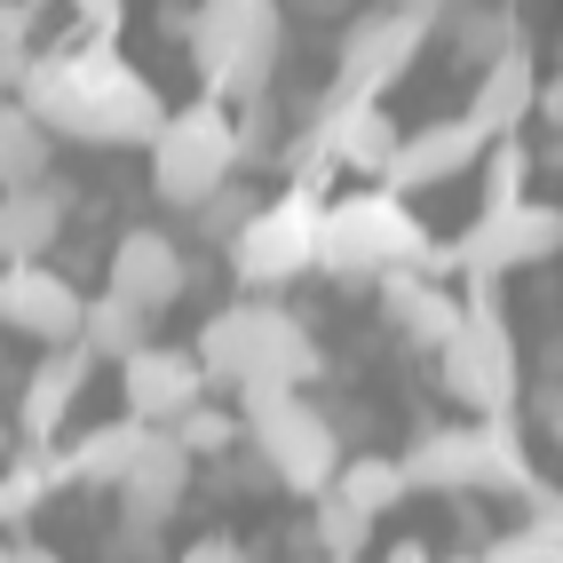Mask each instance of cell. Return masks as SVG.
<instances>
[{"mask_svg":"<svg viewBox=\"0 0 563 563\" xmlns=\"http://www.w3.org/2000/svg\"><path fill=\"white\" fill-rule=\"evenodd\" d=\"M16 103H24L48 135L103 143V152H135V143H152V128L167 120L159 88L143 80V71L111 48V41H80V48L24 56Z\"/></svg>","mask_w":563,"mask_h":563,"instance_id":"1","label":"cell"},{"mask_svg":"<svg viewBox=\"0 0 563 563\" xmlns=\"http://www.w3.org/2000/svg\"><path fill=\"white\" fill-rule=\"evenodd\" d=\"M199 373L207 382H231L239 389H302L325 373V350H318V333L278 310V302H231V310H214L199 325V342H191Z\"/></svg>","mask_w":563,"mask_h":563,"instance_id":"2","label":"cell"},{"mask_svg":"<svg viewBox=\"0 0 563 563\" xmlns=\"http://www.w3.org/2000/svg\"><path fill=\"white\" fill-rule=\"evenodd\" d=\"M437 239L397 191H342L318 207V271L333 278H389V271H429Z\"/></svg>","mask_w":563,"mask_h":563,"instance_id":"3","label":"cell"},{"mask_svg":"<svg viewBox=\"0 0 563 563\" xmlns=\"http://www.w3.org/2000/svg\"><path fill=\"white\" fill-rule=\"evenodd\" d=\"M405 493H532V453L516 437V412H476L468 429H429L397 461Z\"/></svg>","mask_w":563,"mask_h":563,"instance_id":"4","label":"cell"},{"mask_svg":"<svg viewBox=\"0 0 563 563\" xmlns=\"http://www.w3.org/2000/svg\"><path fill=\"white\" fill-rule=\"evenodd\" d=\"M183 41H191V64L214 103L271 96L278 48H286V0H199Z\"/></svg>","mask_w":563,"mask_h":563,"instance_id":"5","label":"cell"},{"mask_svg":"<svg viewBox=\"0 0 563 563\" xmlns=\"http://www.w3.org/2000/svg\"><path fill=\"white\" fill-rule=\"evenodd\" d=\"M239 429L254 444L262 476L302 493V500H318L333 484V468H342V429L302 389H239Z\"/></svg>","mask_w":563,"mask_h":563,"instance_id":"6","label":"cell"},{"mask_svg":"<svg viewBox=\"0 0 563 563\" xmlns=\"http://www.w3.org/2000/svg\"><path fill=\"white\" fill-rule=\"evenodd\" d=\"M152 191L167 199V207H199L207 191H222V183L239 175V135H231V103H214V96H199V103H183V111H167V120L152 128Z\"/></svg>","mask_w":563,"mask_h":563,"instance_id":"7","label":"cell"},{"mask_svg":"<svg viewBox=\"0 0 563 563\" xmlns=\"http://www.w3.org/2000/svg\"><path fill=\"white\" fill-rule=\"evenodd\" d=\"M318 207H325V183H286L278 199L246 207V222L231 231V278L294 286L302 271H318Z\"/></svg>","mask_w":563,"mask_h":563,"instance_id":"8","label":"cell"},{"mask_svg":"<svg viewBox=\"0 0 563 563\" xmlns=\"http://www.w3.org/2000/svg\"><path fill=\"white\" fill-rule=\"evenodd\" d=\"M429 48V16L412 9H357L333 41V88L325 103H357V96H382L389 80H405V64Z\"/></svg>","mask_w":563,"mask_h":563,"instance_id":"9","label":"cell"},{"mask_svg":"<svg viewBox=\"0 0 563 563\" xmlns=\"http://www.w3.org/2000/svg\"><path fill=\"white\" fill-rule=\"evenodd\" d=\"M191 468H199V461L183 453L167 429H143L128 476L111 484V500H120V548H128V555H152V548H159L167 516L183 508V493H191Z\"/></svg>","mask_w":563,"mask_h":563,"instance_id":"10","label":"cell"},{"mask_svg":"<svg viewBox=\"0 0 563 563\" xmlns=\"http://www.w3.org/2000/svg\"><path fill=\"white\" fill-rule=\"evenodd\" d=\"M444 365V389H453L468 412H516V389H523V357H516V333L508 318H484L468 310L453 325V342L437 350Z\"/></svg>","mask_w":563,"mask_h":563,"instance_id":"11","label":"cell"},{"mask_svg":"<svg viewBox=\"0 0 563 563\" xmlns=\"http://www.w3.org/2000/svg\"><path fill=\"white\" fill-rule=\"evenodd\" d=\"M555 246H563V214L548 199H516V207L476 214L468 239L444 262H461V271H476V278H508V271H532V262H555Z\"/></svg>","mask_w":563,"mask_h":563,"instance_id":"12","label":"cell"},{"mask_svg":"<svg viewBox=\"0 0 563 563\" xmlns=\"http://www.w3.org/2000/svg\"><path fill=\"white\" fill-rule=\"evenodd\" d=\"M80 310L88 294L71 286L64 271H48V262H0V325L24 333V342H80Z\"/></svg>","mask_w":563,"mask_h":563,"instance_id":"13","label":"cell"},{"mask_svg":"<svg viewBox=\"0 0 563 563\" xmlns=\"http://www.w3.org/2000/svg\"><path fill=\"white\" fill-rule=\"evenodd\" d=\"M484 167V128L468 120H429V128H405L397 135V152L382 167V191H437V183H461Z\"/></svg>","mask_w":563,"mask_h":563,"instance_id":"14","label":"cell"},{"mask_svg":"<svg viewBox=\"0 0 563 563\" xmlns=\"http://www.w3.org/2000/svg\"><path fill=\"white\" fill-rule=\"evenodd\" d=\"M103 294L135 302L143 318L175 310L183 294H191V254H183L167 231H152V222H135V231H120V246H111V286Z\"/></svg>","mask_w":563,"mask_h":563,"instance_id":"15","label":"cell"},{"mask_svg":"<svg viewBox=\"0 0 563 563\" xmlns=\"http://www.w3.org/2000/svg\"><path fill=\"white\" fill-rule=\"evenodd\" d=\"M120 397H128V421L167 429L183 405H199V397H207V373H199L191 350H175V342H143L135 357H120Z\"/></svg>","mask_w":563,"mask_h":563,"instance_id":"16","label":"cell"},{"mask_svg":"<svg viewBox=\"0 0 563 563\" xmlns=\"http://www.w3.org/2000/svg\"><path fill=\"white\" fill-rule=\"evenodd\" d=\"M88 382H96V357H88L80 342L41 350V365L24 373V397H16V437H24V444H56V437H64V421L80 412Z\"/></svg>","mask_w":563,"mask_h":563,"instance_id":"17","label":"cell"},{"mask_svg":"<svg viewBox=\"0 0 563 563\" xmlns=\"http://www.w3.org/2000/svg\"><path fill=\"white\" fill-rule=\"evenodd\" d=\"M532 96H540V56L532 48H500L476 64V96H468V128H484V143L516 135L523 120H532Z\"/></svg>","mask_w":563,"mask_h":563,"instance_id":"18","label":"cell"},{"mask_svg":"<svg viewBox=\"0 0 563 563\" xmlns=\"http://www.w3.org/2000/svg\"><path fill=\"white\" fill-rule=\"evenodd\" d=\"M64 222H71V183H56V175L0 191V262H41V254H56Z\"/></svg>","mask_w":563,"mask_h":563,"instance_id":"19","label":"cell"},{"mask_svg":"<svg viewBox=\"0 0 563 563\" xmlns=\"http://www.w3.org/2000/svg\"><path fill=\"white\" fill-rule=\"evenodd\" d=\"M135 444H143V421H103V429H80L71 444H56V476H64V493H111V484L128 476L135 461Z\"/></svg>","mask_w":563,"mask_h":563,"instance_id":"20","label":"cell"},{"mask_svg":"<svg viewBox=\"0 0 563 563\" xmlns=\"http://www.w3.org/2000/svg\"><path fill=\"white\" fill-rule=\"evenodd\" d=\"M382 302H389L397 333H405V342H421V350H444V342H453V325L468 318L461 294L437 286V278H421V271H389L382 278Z\"/></svg>","mask_w":563,"mask_h":563,"instance_id":"21","label":"cell"},{"mask_svg":"<svg viewBox=\"0 0 563 563\" xmlns=\"http://www.w3.org/2000/svg\"><path fill=\"white\" fill-rule=\"evenodd\" d=\"M143 342H152V318H143L135 302H120V294H96V302L80 310V350H88L96 365H120V357H135Z\"/></svg>","mask_w":563,"mask_h":563,"instance_id":"22","label":"cell"},{"mask_svg":"<svg viewBox=\"0 0 563 563\" xmlns=\"http://www.w3.org/2000/svg\"><path fill=\"white\" fill-rule=\"evenodd\" d=\"M48 159H56V135L9 96V103H0V191H16V183H41Z\"/></svg>","mask_w":563,"mask_h":563,"instance_id":"23","label":"cell"},{"mask_svg":"<svg viewBox=\"0 0 563 563\" xmlns=\"http://www.w3.org/2000/svg\"><path fill=\"white\" fill-rule=\"evenodd\" d=\"M444 41H453L461 64H484V56H500L523 41V24L500 9V0H461V9H444Z\"/></svg>","mask_w":563,"mask_h":563,"instance_id":"24","label":"cell"},{"mask_svg":"<svg viewBox=\"0 0 563 563\" xmlns=\"http://www.w3.org/2000/svg\"><path fill=\"white\" fill-rule=\"evenodd\" d=\"M325 493H342L357 516H373V523H382V516L405 500V476H397V461H389V453H357V461H342V468H333V484H325Z\"/></svg>","mask_w":563,"mask_h":563,"instance_id":"25","label":"cell"},{"mask_svg":"<svg viewBox=\"0 0 563 563\" xmlns=\"http://www.w3.org/2000/svg\"><path fill=\"white\" fill-rule=\"evenodd\" d=\"M476 563H563V516H555V493H540L532 484V523L508 540H493Z\"/></svg>","mask_w":563,"mask_h":563,"instance_id":"26","label":"cell"},{"mask_svg":"<svg viewBox=\"0 0 563 563\" xmlns=\"http://www.w3.org/2000/svg\"><path fill=\"white\" fill-rule=\"evenodd\" d=\"M167 437H175L191 461H222V453H239V444H246L239 412H222V405H207V397H199V405H183L175 421H167Z\"/></svg>","mask_w":563,"mask_h":563,"instance_id":"27","label":"cell"},{"mask_svg":"<svg viewBox=\"0 0 563 563\" xmlns=\"http://www.w3.org/2000/svg\"><path fill=\"white\" fill-rule=\"evenodd\" d=\"M365 540H373V516H357L342 493H318V548H325L333 563H357Z\"/></svg>","mask_w":563,"mask_h":563,"instance_id":"28","label":"cell"},{"mask_svg":"<svg viewBox=\"0 0 563 563\" xmlns=\"http://www.w3.org/2000/svg\"><path fill=\"white\" fill-rule=\"evenodd\" d=\"M246 207H254V199L239 191V183H222V191H207L191 214H199V231H207V239H231L239 222H246Z\"/></svg>","mask_w":563,"mask_h":563,"instance_id":"29","label":"cell"},{"mask_svg":"<svg viewBox=\"0 0 563 563\" xmlns=\"http://www.w3.org/2000/svg\"><path fill=\"white\" fill-rule=\"evenodd\" d=\"M71 9H80L88 32H103V41H111V32H120V16H128V0H71Z\"/></svg>","mask_w":563,"mask_h":563,"instance_id":"30","label":"cell"},{"mask_svg":"<svg viewBox=\"0 0 563 563\" xmlns=\"http://www.w3.org/2000/svg\"><path fill=\"white\" fill-rule=\"evenodd\" d=\"M175 563H254V555H246L239 540H191V548H183Z\"/></svg>","mask_w":563,"mask_h":563,"instance_id":"31","label":"cell"},{"mask_svg":"<svg viewBox=\"0 0 563 563\" xmlns=\"http://www.w3.org/2000/svg\"><path fill=\"white\" fill-rule=\"evenodd\" d=\"M0 563H64L48 540H9V548H0Z\"/></svg>","mask_w":563,"mask_h":563,"instance_id":"32","label":"cell"},{"mask_svg":"<svg viewBox=\"0 0 563 563\" xmlns=\"http://www.w3.org/2000/svg\"><path fill=\"white\" fill-rule=\"evenodd\" d=\"M389 9H412V16H429V24H437L444 9H461V0H389Z\"/></svg>","mask_w":563,"mask_h":563,"instance_id":"33","label":"cell"},{"mask_svg":"<svg viewBox=\"0 0 563 563\" xmlns=\"http://www.w3.org/2000/svg\"><path fill=\"white\" fill-rule=\"evenodd\" d=\"M389 563H437V555H429V548H421V540H405V548H397V555H389Z\"/></svg>","mask_w":563,"mask_h":563,"instance_id":"34","label":"cell"},{"mask_svg":"<svg viewBox=\"0 0 563 563\" xmlns=\"http://www.w3.org/2000/svg\"><path fill=\"white\" fill-rule=\"evenodd\" d=\"M0 548H9V532H0Z\"/></svg>","mask_w":563,"mask_h":563,"instance_id":"35","label":"cell"},{"mask_svg":"<svg viewBox=\"0 0 563 563\" xmlns=\"http://www.w3.org/2000/svg\"><path fill=\"white\" fill-rule=\"evenodd\" d=\"M461 563H476V555H461Z\"/></svg>","mask_w":563,"mask_h":563,"instance_id":"36","label":"cell"},{"mask_svg":"<svg viewBox=\"0 0 563 563\" xmlns=\"http://www.w3.org/2000/svg\"><path fill=\"white\" fill-rule=\"evenodd\" d=\"M325 563H333V555H325Z\"/></svg>","mask_w":563,"mask_h":563,"instance_id":"37","label":"cell"}]
</instances>
